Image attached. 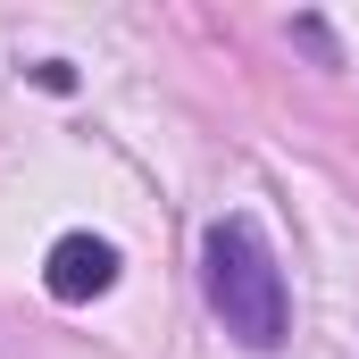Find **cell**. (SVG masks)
Wrapping results in <instances>:
<instances>
[{"instance_id":"6da1fadb","label":"cell","mask_w":359,"mask_h":359,"mask_svg":"<svg viewBox=\"0 0 359 359\" xmlns=\"http://www.w3.org/2000/svg\"><path fill=\"white\" fill-rule=\"evenodd\" d=\"M201 284H209L217 326L243 351H276L284 343V276H276V251L259 243L251 217H217L201 234Z\"/></svg>"},{"instance_id":"7a4b0ae2","label":"cell","mask_w":359,"mask_h":359,"mask_svg":"<svg viewBox=\"0 0 359 359\" xmlns=\"http://www.w3.org/2000/svg\"><path fill=\"white\" fill-rule=\"evenodd\" d=\"M42 284H50L59 301H100V292L117 284V251H109L100 234H59L50 259H42Z\"/></svg>"}]
</instances>
